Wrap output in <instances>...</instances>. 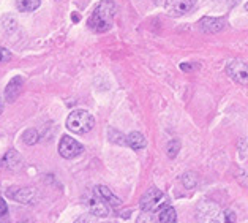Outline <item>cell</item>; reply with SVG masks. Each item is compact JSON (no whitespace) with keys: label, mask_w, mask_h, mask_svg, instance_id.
<instances>
[{"label":"cell","mask_w":248,"mask_h":223,"mask_svg":"<svg viewBox=\"0 0 248 223\" xmlns=\"http://www.w3.org/2000/svg\"><path fill=\"white\" fill-rule=\"evenodd\" d=\"M116 15V3L111 0H103L95 7L92 16L89 17V27L93 32H108L112 27V19Z\"/></svg>","instance_id":"1"},{"label":"cell","mask_w":248,"mask_h":223,"mask_svg":"<svg viewBox=\"0 0 248 223\" xmlns=\"http://www.w3.org/2000/svg\"><path fill=\"white\" fill-rule=\"evenodd\" d=\"M93 127H95V119L92 114L86 110H75L66 117V128L76 135L89 133Z\"/></svg>","instance_id":"2"},{"label":"cell","mask_w":248,"mask_h":223,"mask_svg":"<svg viewBox=\"0 0 248 223\" xmlns=\"http://www.w3.org/2000/svg\"><path fill=\"white\" fill-rule=\"evenodd\" d=\"M139 206L144 210V212H154V210H160L163 206H166V196L161 190L155 189H149L146 193L142 195L141 201H139Z\"/></svg>","instance_id":"3"},{"label":"cell","mask_w":248,"mask_h":223,"mask_svg":"<svg viewBox=\"0 0 248 223\" xmlns=\"http://www.w3.org/2000/svg\"><path fill=\"white\" fill-rule=\"evenodd\" d=\"M198 223H220V207L212 201H204L196 209Z\"/></svg>","instance_id":"4"},{"label":"cell","mask_w":248,"mask_h":223,"mask_svg":"<svg viewBox=\"0 0 248 223\" xmlns=\"http://www.w3.org/2000/svg\"><path fill=\"white\" fill-rule=\"evenodd\" d=\"M226 73L232 81L248 87V65L240 60H231L226 64Z\"/></svg>","instance_id":"5"},{"label":"cell","mask_w":248,"mask_h":223,"mask_svg":"<svg viewBox=\"0 0 248 223\" xmlns=\"http://www.w3.org/2000/svg\"><path fill=\"white\" fill-rule=\"evenodd\" d=\"M84 150V146L81 143H78L75 138L71 136H62V140L59 143V154L66 160L76 159L78 155H81Z\"/></svg>","instance_id":"6"},{"label":"cell","mask_w":248,"mask_h":223,"mask_svg":"<svg viewBox=\"0 0 248 223\" xmlns=\"http://www.w3.org/2000/svg\"><path fill=\"white\" fill-rule=\"evenodd\" d=\"M165 8L169 16L179 17L188 13L193 8V0H166Z\"/></svg>","instance_id":"7"},{"label":"cell","mask_w":248,"mask_h":223,"mask_svg":"<svg viewBox=\"0 0 248 223\" xmlns=\"http://www.w3.org/2000/svg\"><path fill=\"white\" fill-rule=\"evenodd\" d=\"M7 195L21 204H33L35 200H37V191H35V189H30V187H26V189H15V191L8 190Z\"/></svg>","instance_id":"8"},{"label":"cell","mask_w":248,"mask_h":223,"mask_svg":"<svg viewBox=\"0 0 248 223\" xmlns=\"http://www.w3.org/2000/svg\"><path fill=\"white\" fill-rule=\"evenodd\" d=\"M22 163L24 161H22V157L19 152H16V150H8V152L3 155L2 161H0V166L11 173H16L22 168Z\"/></svg>","instance_id":"9"},{"label":"cell","mask_w":248,"mask_h":223,"mask_svg":"<svg viewBox=\"0 0 248 223\" xmlns=\"http://www.w3.org/2000/svg\"><path fill=\"white\" fill-rule=\"evenodd\" d=\"M22 86H24V80L21 76H15L13 80H11L7 87H5V100L8 101V103H13V101L19 97L21 90H22Z\"/></svg>","instance_id":"10"},{"label":"cell","mask_w":248,"mask_h":223,"mask_svg":"<svg viewBox=\"0 0 248 223\" xmlns=\"http://www.w3.org/2000/svg\"><path fill=\"white\" fill-rule=\"evenodd\" d=\"M199 27L205 33H217L225 29V19L223 17H202L199 21Z\"/></svg>","instance_id":"11"},{"label":"cell","mask_w":248,"mask_h":223,"mask_svg":"<svg viewBox=\"0 0 248 223\" xmlns=\"http://www.w3.org/2000/svg\"><path fill=\"white\" fill-rule=\"evenodd\" d=\"M95 195L101 198L103 201H105L108 206H112V207H119L120 204H122V201H120V198H117L116 195L112 193L111 189H108L106 185H96L95 187Z\"/></svg>","instance_id":"12"},{"label":"cell","mask_w":248,"mask_h":223,"mask_svg":"<svg viewBox=\"0 0 248 223\" xmlns=\"http://www.w3.org/2000/svg\"><path fill=\"white\" fill-rule=\"evenodd\" d=\"M89 209H90V214L93 217H100V219H105V217L109 215V207H108V204L96 195L89 200Z\"/></svg>","instance_id":"13"},{"label":"cell","mask_w":248,"mask_h":223,"mask_svg":"<svg viewBox=\"0 0 248 223\" xmlns=\"http://www.w3.org/2000/svg\"><path fill=\"white\" fill-rule=\"evenodd\" d=\"M126 144H128L133 150H141L147 146V140H146V136L142 133H139V131H133V133L126 136Z\"/></svg>","instance_id":"14"},{"label":"cell","mask_w":248,"mask_h":223,"mask_svg":"<svg viewBox=\"0 0 248 223\" xmlns=\"http://www.w3.org/2000/svg\"><path fill=\"white\" fill-rule=\"evenodd\" d=\"M158 222L160 223H177V212L171 206H163L158 210Z\"/></svg>","instance_id":"15"},{"label":"cell","mask_w":248,"mask_h":223,"mask_svg":"<svg viewBox=\"0 0 248 223\" xmlns=\"http://www.w3.org/2000/svg\"><path fill=\"white\" fill-rule=\"evenodd\" d=\"M41 5V0H17L16 2V8L22 11V13H30V11H35Z\"/></svg>","instance_id":"16"},{"label":"cell","mask_w":248,"mask_h":223,"mask_svg":"<svg viewBox=\"0 0 248 223\" xmlns=\"http://www.w3.org/2000/svg\"><path fill=\"white\" fill-rule=\"evenodd\" d=\"M38 140H40V135L35 128H29L22 133V141L24 144H27V146H33V144L38 143Z\"/></svg>","instance_id":"17"},{"label":"cell","mask_w":248,"mask_h":223,"mask_svg":"<svg viewBox=\"0 0 248 223\" xmlns=\"http://www.w3.org/2000/svg\"><path fill=\"white\" fill-rule=\"evenodd\" d=\"M180 180H182L185 189H193V187H196L198 184V176L195 173H185L184 176L180 177Z\"/></svg>","instance_id":"18"},{"label":"cell","mask_w":248,"mask_h":223,"mask_svg":"<svg viewBox=\"0 0 248 223\" xmlns=\"http://www.w3.org/2000/svg\"><path fill=\"white\" fill-rule=\"evenodd\" d=\"M179 150H180V141L179 140L169 141V144H168V157L169 159H175L179 154Z\"/></svg>","instance_id":"19"},{"label":"cell","mask_w":248,"mask_h":223,"mask_svg":"<svg viewBox=\"0 0 248 223\" xmlns=\"http://www.w3.org/2000/svg\"><path fill=\"white\" fill-rule=\"evenodd\" d=\"M11 60V52L7 49V48H2L0 46V65L2 64H7Z\"/></svg>","instance_id":"20"},{"label":"cell","mask_w":248,"mask_h":223,"mask_svg":"<svg viewBox=\"0 0 248 223\" xmlns=\"http://www.w3.org/2000/svg\"><path fill=\"white\" fill-rule=\"evenodd\" d=\"M73 223H95V219L92 214H84L79 217V219H76Z\"/></svg>","instance_id":"21"},{"label":"cell","mask_w":248,"mask_h":223,"mask_svg":"<svg viewBox=\"0 0 248 223\" xmlns=\"http://www.w3.org/2000/svg\"><path fill=\"white\" fill-rule=\"evenodd\" d=\"M109 133L114 135V138H111V141H112V143H119V144H125V143H126V140H122L124 136L120 135L119 131H116V130H112V128H111V130H109Z\"/></svg>","instance_id":"22"},{"label":"cell","mask_w":248,"mask_h":223,"mask_svg":"<svg viewBox=\"0 0 248 223\" xmlns=\"http://www.w3.org/2000/svg\"><path fill=\"white\" fill-rule=\"evenodd\" d=\"M8 214V204L3 198H0V217H5Z\"/></svg>","instance_id":"23"},{"label":"cell","mask_w":248,"mask_h":223,"mask_svg":"<svg viewBox=\"0 0 248 223\" xmlns=\"http://www.w3.org/2000/svg\"><path fill=\"white\" fill-rule=\"evenodd\" d=\"M223 223H235V214L232 210H225V222Z\"/></svg>","instance_id":"24"},{"label":"cell","mask_w":248,"mask_h":223,"mask_svg":"<svg viewBox=\"0 0 248 223\" xmlns=\"http://www.w3.org/2000/svg\"><path fill=\"white\" fill-rule=\"evenodd\" d=\"M180 68H182L184 71H190V70H191V65H188V64H182V65H180Z\"/></svg>","instance_id":"25"},{"label":"cell","mask_w":248,"mask_h":223,"mask_svg":"<svg viewBox=\"0 0 248 223\" xmlns=\"http://www.w3.org/2000/svg\"><path fill=\"white\" fill-rule=\"evenodd\" d=\"M3 111V100H2V97H0V112Z\"/></svg>","instance_id":"26"},{"label":"cell","mask_w":248,"mask_h":223,"mask_svg":"<svg viewBox=\"0 0 248 223\" xmlns=\"http://www.w3.org/2000/svg\"><path fill=\"white\" fill-rule=\"evenodd\" d=\"M163 2V0H155V3H161Z\"/></svg>","instance_id":"27"},{"label":"cell","mask_w":248,"mask_h":223,"mask_svg":"<svg viewBox=\"0 0 248 223\" xmlns=\"http://www.w3.org/2000/svg\"><path fill=\"white\" fill-rule=\"evenodd\" d=\"M245 8H247V11H248V3H247V5H245Z\"/></svg>","instance_id":"28"},{"label":"cell","mask_w":248,"mask_h":223,"mask_svg":"<svg viewBox=\"0 0 248 223\" xmlns=\"http://www.w3.org/2000/svg\"><path fill=\"white\" fill-rule=\"evenodd\" d=\"M217 2H221V0H217Z\"/></svg>","instance_id":"29"}]
</instances>
